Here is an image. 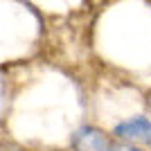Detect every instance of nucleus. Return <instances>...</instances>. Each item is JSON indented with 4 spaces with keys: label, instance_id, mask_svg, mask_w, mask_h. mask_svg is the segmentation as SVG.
I'll list each match as a JSON object with an SVG mask.
<instances>
[{
    "label": "nucleus",
    "instance_id": "1",
    "mask_svg": "<svg viewBox=\"0 0 151 151\" xmlns=\"http://www.w3.org/2000/svg\"><path fill=\"white\" fill-rule=\"evenodd\" d=\"M113 142V133L104 131L101 126L95 124H81L70 138L72 151H111Z\"/></svg>",
    "mask_w": 151,
    "mask_h": 151
},
{
    "label": "nucleus",
    "instance_id": "2",
    "mask_svg": "<svg viewBox=\"0 0 151 151\" xmlns=\"http://www.w3.org/2000/svg\"><path fill=\"white\" fill-rule=\"evenodd\" d=\"M111 133H113L115 140L147 147L149 140H151V117L149 115H133V117H126V120L117 122Z\"/></svg>",
    "mask_w": 151,
    "mask_h": 151
},
{
    "label": "nucleus",
    "instance_id": "3",
    "mask_svg": "<svg viewBox=\"0 0 151 151\" xmlns=\"http://www.w3.org/2000/svg\"><path fill=\"white\" fill-rule=\"evenodd\" d=\"M111 151H149L142 145H133V142H122V140H115Z\"/></svg>",
    "mask_w": 151,
    "mask_h": 151
},
{
    "label": "nucleus",
    "instance_id": "4",
    "mask_svg": "<svg viewBox=\"0 0 151 151\" xmlns=\"http://www.w3.org/2000/svg\"><path fill=\"white\" fill-rule=\"evenodd\" d=\"M147 149H149V151H151V140H149V145H147Z\"/></svg>",
    "mask_w": 151,
    "mask_h": 151
},
{
    "label": "nucleus",
    "instance_id": "5",
    "mask_svg": "<svg viewBox=\"0 0 151 151\" xmlns=\"http://www.w3.org/2000/svg\"><path fill=\"white\" fill-rule=\"evenodd\" d=\"M149 106H151V93H149Z\"/></svg>",
    "mask_w": 151,
    "mask_h": 151
}]
</instances>
